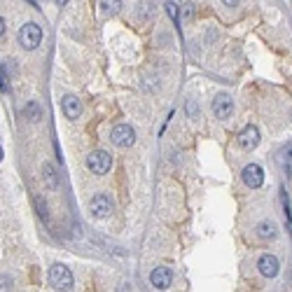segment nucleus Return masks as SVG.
I'll return each instance as SVG.
<instances>
[{"label": "nucleus", "mask_w": 292, "mask_h": 292, "mask_svg": "<svg viewBox=\"0 0 292 292\" xmlns=\"http://www.w3.org/2000/svg\"><path fill=\"white\" fill-rule=\"evenodd\" d=\"M42 42V28L37 26L36 21H28V24H24L21 26V31H19V44L24 47V49H37V44Z\"/></svg>", "instance_id": "f257e3e1"}, {"label": "nucleus", "mask_w": 292, "mask_h": 292, "mask_svg": "<svg viewBox=\"0 0 292 292\" xmlns=\"http://www.w3.org/2000/svg\"><path fill=\"white\" fill-rule=\"evenodd\" d=\"M49 283L56 288V290H73V285H75V278H73L71 269L66 264H54L52 271H49Z\"/></svg>", "instance_id": "f03ea898"}, {"label": "nucleus", "mask_w": 292, "mask_h": 292, "mask_svg": "<svg viewBox=\"0 0 292 292\" xmlns=\"http://www.w3.org/2000/svg\"><path fill=\"white\" fill-rule=\"evenodd\" d=\"M87 166L91 173H96V176H106L108 171L112 168V157L103 150H94L91 154L87 157Z\"/></svg>", "instance_id": "7ed1b4c3"}, {"label": "nucleus", "mask_w": 292, "mask_h": 292, "mask_svg": "<svg viewBox=\"0 0 292 292\" xmlns=\"http://www.w3.org/2000/svg\"><path fill=\"white\" fill-rule=\"evenodd\" d=\"M110 141L115 143L117 147H131L136 143V131L129 124H117L110 133Z\"/></svg>", "instance_id": "20e7f679"}, {"label": "nucleus", "mask_w": 292, "mask_h": 292, "mask_svg": "<svg viewBox=\"0 0 292 292\" xmlns=\"http://www.w3.org/2000/svg\"><path fill=\"white\" fill-rule=\"evenodd\" d=\"M89 211H91V215L98 218V220L108 218V215L112 213V201H110V196L108 194H96L91 201H89Z\"/></svg>", "instance_id": "39448f33"}, {"label": "nucleus", "mask_w": 292, "mask_h": 292, "mask_svg": "<svg viewBox=\"0 0 292 292\" xmlns=\"http://www.w3.org/2000/svg\"><path fill=\"white\" fill-rule=\"evenodd\" d=\"M257 143H259V131H257V126H246L243 131L239 133V147L243 152H250L257 147Z\"/></svg>", "instance_id": "423d86ee"}, {"label": "nucleus", "mask_w": 292, "mask_h": 292, "mask_svg": "<svg viewBox=\"0 0 292 292\" xmlns=\"http://www.w3.org/2000/svg\"><path fill=\"white\" fill-rule=\"evenodd\" d=\"M243 182H246L250 189L262 187V182H264V171H262V166H257V164H248V166L243 168Z\"/></svg>", "instance_id": "0eeeda50"}, {"label": "nucleus", "mask_w": 292, "mask_h": 292, "mask_svg": "<svg viewBox=\"0 0 292 292\" xmlns=\"http://www.w3.org/2000/svg\"><path fill=\"white\" fill-rule=\"evenodd\" d=\"M171 281H173V274H171V269H166V266H157L150 274V283L154 285L157 290H168V288H171Z\"/></svg>", "instance_id": "6e6552de"}, {"label": "nucleus", "mask_w": 292, "mask_h": 292, "mask_svg": "<svg viewBox=\"0 0 292 292\" xmlns=\"http://www.w3.org/2000/svg\"><path fill=\"white\" fill-rule=\"evenodd\" d=\"M231 110H234V103H231V98L227 94H218L215 101H213V112L218 119H227L231 115Z\"/></svg>", "instance_id": "1a4fd4ad"}, {"label": "nucleus", "mask_w": 292, "mask_h": 292, "mask_svg": "<svg viewBox=\"0 0 292 292\" xmlns=\"http://www.w3.org/2000/svg\"><path fill=\"white\" fill-rule=\"evenodd\" d=\"M61 108H63V115L68 117V119H77V117L82 115V103L77 96H73V94H68V96L61 101Z\"/></svg>", "instance_id": "9d476101"}, {"label": "nucleus", "mask_w": 292, "mask_h": 292, "mask_svg": "<svg viewBox=\"0 0 292 292\" xmlns=\"http://www.w3.org/2000/svg\"><path fill=\"white\" fill-rule=\"evenodd\" d=\"M257 269H259V274L266 276V278H274L278 274V259L274 255H262L257 259Z\"/></svg>", "instance_id": "9b49d317"}, {"label": "nucleus", "mask_w": 292, "mask_h": 292, "mask_svg": "<svg viewBox=\"0 0 292 292\" xmlns=\"http://www.w3.org/2000/svg\"><path fill=\"white\" fill-rule=\"evenodd\" d=\"M257 234H259V239H274L276 236V227L271 224V222H259L257 224Z\"/></svg>", "instance_id": "f8f14e48"}, {"label": "nucleus", "mask_w": 292, "mask_h": 292, "mask_svg": "<svg viewBox=\"0 0 292 292\" xmlns=\"http://www.w3.org/2000/svg\"><path fill=\"white\" fill-rule=\"evenodd\" d=\"M44 180H47V187L56 189V185H59V178L54 176V166H52V164H47V166H44Z\"/></svg>", "instance_id": "ddd939ff"}, {"label": "nucleus", "mask_w": 292, "mask_h": 292, "mask_svg": "<svg viewBox=\"0 0 292 292\" xmlns=\"http://www.w3.org/2000/svg\"><path fill=\"white\" fill-rule=\"evenodd\" d=\"M101 7L106 9V12H117V9L122 7V0H101Z\"/></svg>", "instance_id": "4468645a"}, {"label": "nucleus", "mask_w": 292, "mask_h": 292, "mask_svg": "<svg viewBox=\"0 0 292 292\" xmlns=\"http://www.w3.org/2000/svg\"><path fill=\"white\" fill-rule=\"evenodd\" d=\"M281 159H283V164H285V171L288 173H292L290 171V161H292V145H288L283 152H281Z\"/></svg>", "instance_id": "2eb2a0df"}, {"label": "nucleus", "mask_w": 292, "mask_h": 292, "mask_svg": "<svg viewBox=\"0 0 292 292\" xmlns=\"http://www.w3.org/2000/svg\"><path fill=\"white\" fill-rule=\"evenodd\" d=\"M166 12H168V17L173 19V24H178V5H176V2H168Z\"/></svg>", "instance_id": "dca6fc26"}, {"label": "nucleus", "mask_w": 292, "mask_h": 292, "mask_svg": "<svg viewBox=\"0 0 292 292\" xmlns=\"http://www.w3.org/2000/svg\"><path fill=\"white\" fill-rule=\"evenodd\" d=\"M0 89L2 91H9V84H7V75H5V71L0 68Z\"/></svg>", "instance_id": "f3484780"}, {"label": "nucleus", "mask_w": 292, "mask_h": 292, "mask_svg": "<svg viewBox=\"0 0 292 292\" xmlns=\"http://www.w3.org/2000/svg\"><path fill=\"white\" fill-rule=\"evenodd\" d=\"M26 115H28V117H36V115H40V108H37L36 103H31V106H28V110H26Z\"/></svg>", "instance_id": "a211bd4d"}, {"label": "nucleus", "mask_w": 292, "mask_h": 292, "mask_svg": "<svg viewBox=\"0 0 292 292\" xmlns=\"http://www.w3.org/2000/svg\"><path fill=\"white\" fill-rule=\"evenodd\" d=\"M224 2V7H236L239 5V0H222Z\"/></svg>", "instance_id": "6ab92c4d"}, {"label": "nucleus", "mask_w": 292, "mask_h": 292, "mask_svg": "<svg viewBox=\"0 0 292 292\" xmlns=\"http://www.w3.org/2000/svg\"><path fill=\"white\" fill-rule=\"evenodd\" d=\"M192 7H194V5H187V7H185V17L187 19H192V14H194V9H192Z\"/></svg>", "instance_id": "aec40b11"}, {"label": "nucleus", "mask_w": 292, "mask_h": 292, "mask_svg": "<svg viewBox=\"0 0 292 292\" xmlns=\"http://www.w3.org/2000/svg\"><path fill=\"white\" fill-rule=\"evenodd\" d=\"M2 33H5V19L0 17V36H2Z\"/></svg>", "instance_id": "412c9836"}, {"label": "nucleus", "mask_w": 292, "mask_h": 292, "mask_svg": "<svg viewBox=\"0 0 292 292\" xmlns=\"http://www.w3.org/2000/svg\"><path fill=\"white\" fill-rule=\"evenodd\" d=\"M0 161H2V147H0Z\"/></svg>", "instance_id": "4be33fe9"}, {"label": "nucleus", "mask_w": 292, "mask_h": 292, "mask_svg": "<svg viewBox=\"0 0 292 292\" xmlns=\"http://www.w3.org/2000/svg\"><path fill=\"white\" fill-rule=\"evenodd\" d=\"M63 2H66V0H59V5H63Z\"/></svg>", "instance_id": "5701e85b"}]
</instances>
